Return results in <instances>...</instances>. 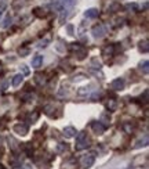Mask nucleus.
I'll return each instance as SVG.
<instances>
[{
  "mask_svg": "<svg viewBox=\"0 0 149 169\" xmlns=\"http://www.w3.org/2000/svg\"><path fill=\"white\" fill-rule=\"evenodd\" d=\"M76 150L78 151H80V150H84L88 147V139H87V134L84 133V132H80V133H78V136H76Z\"/></svg>",
  "mask_w": 149,
  "mask_h": 169,
  "instance_id": "f257e3e1",
  "label": "nucleus"
},
{
  "mask_svg": "<svg viewBox=\"0 0 149 169\" xmlns=\"http://www.w3.org/2000/svg\"><path fill=\"white\" fill-rule=\"evenodd\" d=\"M81 166L84 169H88V168H91V166L94 165V162H95V157H94V154H86V155H83V158H81Z\"/></svg>",
  "mask_w": 149,
  "mask_h": 169,
  "instance_id": "f03ea898",
  "label": "nucleus"
},
{
  "mask_svg": "<svg viewBox=\"0 0 149 169\" xmlns=\"http://www.w3.org/2000/svg\"><path fill=\"white\" fill-rule=\"evenodd\" d=\"M91 33H93V36H94L95 39H101V38H104V36H105L106 31H105L104 25H101V24H98V25H95L94 28H93Z\"/></svg>",
  "mask_w": 149,
  "mask_h": 169,
  "instance_id": "7ed1b4c3",
  "label": "nucleus"
},
{
  "mask_svg": "<svg viewBox=\"0 0 149 169\" xmlns=\"http://www.w3.org/2000/svg\"><path fill=\"white\" fill-rule=\"evenodd\" d=\"M91 129H93V132H94L95 134H102L105 132V125H102L101 122H98V121H95V122H93L91 124Z\"/></svg>",
  "mask_w": 149,
  "mask_h": 169,
  "instance_id": "20e7f679",
  "label": "nucleus"
},
{
  "mask_svg": "<svg viewBox=\"0 0 149 169\" xmlns=\"http://www.w3.org/2000/svg\"><path fill=\"white\" fill-rule=\"evenodd\" d=\"M124 79H122V78H117V79H115L112 83H110V88L113 89V90H116V91H120V90H123L124 89Z\"/></svg>",
  "mask_w": 149,
  "mask_h": 169,
  "instance_id": "39448f33",
  "label": "nucleus"
},
{
  "mask_svg": "<svg viewBox=\"0 0 149 169\" xmlns=\"http://www.w3.org/2000/svg\"><path fill=\"white\" fill-rule=\"evenodd\" d=\"M14 132L21 134V136H25L28 133V126L25 124H17V125H14Z\"/></svg>",
  "mask_w": 149,
  "mask_h": 169,
  "instance_id": "423d86ee",
  "label": "nucleus"
},
{
  "mask_svg": "<svg viewBox=\"0 0 149 169\" xmlns=\"http://www.w3.org/2000/svg\"><path fill=\"white\" fill-rule=\"evenodd\" d=\"M76 129H74L73 126H66L64 129V134H65V137H68V139H71V137H74L76 136Z\"/></svg>",
  "mask_w": 149,
  "mask_h": 169,
  "instance_id": "0eeeda50",
  "label": "nucleus"
},
{
  "mask_svg": "<svg viewBox=\"0 0 149 169\" xmlns=\"http://www.w3.org/2000/svg\"><path fill=\"white\" fill-rule=\"evenodd\" d=\"M42 64H43V55H35L32 58V67L33 68H40L42 67Z\"/></svg>",
  "mask_w": 149,
  "mask_h": 169,
  "instance_id": "6e6552de",
  "label": "nucleus"
},
{
  "mask_svg": "<svg viewBox=\"0 0 149 169\" xmlns=\"http://www.w3.org/2000/svg\"><path fill=\"white\" fill-rule=\"evenodd\" d=\"M24 82V75L22 74H17L13 78V82H11V85H13L14 88H18V86H21V83Z\"/></svg>",
  "mask_w": 149,
  "mask_h": 169,
  "instance_id": "1a4fd4ad",
  "label": "nucleus"
},
{
  "mask_svg": "<svg viewBox=\"0 0 149 169\" xmlns=\"http://www.w3.org/2000/svg\"><path fill=\"white\" fill-rule=\"evenodd\" d=\"M84 15H86V18H97L100 15V11L97 8H88V10H86Z\"/></svg>",
  "mask_w": 149,
  "mask_h": 169,
  "instance_id": "9d476101",
  "label": "nucleus"
},
{
  "mask_svg": "<svg viewBox=\"0 0 149 169\" xmlns=\"http://www.w3.org/2000/svg\"><path fill=\"white\" fill-rule=\"evenodd\" d=\"M58 3L59 6H61V8H71L72 6L74 4V0H58Z\"/></svg>",
  "mask_w": 149,
  "mask_h": 169,
  "instance_id": "9b49d317",
  "label": "nucleus"
},
{
  "mask_svg": "<svg viewBox=\"0 0 149 169\" xmlns=\"http://www.w3.org/2000/svg\"><path fill=\"white\" fill-rule=\"evenodd\" d=\"M138 50L141 53H148V50H149L148 40H141V42L138 43Z\"/></svg>",
  "mask_w": 149,
  "mask_h": 169,
  "instance_id": "f8f14e48",
  "label": "nucleus"
},
{
  "mask_svg": "<svg viewBox=\"0 0 149 169\" xmlns=\"http://www.w3.org/2000/svg\"><path fill=\"white\" fill-rule=\"evenodd\" d=\"M139 69L144 72V74H148L149 72V62L146 61H142V62H139Z\"/></svg>",
  "mask_w": 149,
  "mask_h": 169,
  "instance_id": "ddd939ff",
  "label": "nucleus"
},
{
  "mask_svg": "<svg viewBox=\"0 0 149 169\" xmlns=\"http://www.w3.org/2000/svg\"><path fill=\"white\" fill-rule=\"evenodd\" d=\"M91 90H93V89H91L90 86H88V88H80L78 90V96H87Z\"/></svg>",
  "mask_w": 149,
  "mask_h": 169,
  "instance_id": "4468645a",
  "label": "nucleus"
},
{
  "mask_svg": "<svg viewBox=\"0 0 149 169\" xmlns=\"http://www.w3.org/2000/svg\"><path fill=\"white\" fill-rule=\"evenodd\" d=\"M116 105H117L116 104V100H113V98H110V100L106 103V108L109 111H115V110H116Z\"/></svg>",
  "mask_w": 149,
  "mask_h": 169,
  "instance_id": "2eb2a0df",
  "label": "nucleus"
},
{
  "mask_svg": "<svg viewBox=\"0 0 149 169\" xmlns=\"http://www.w3.org/2000/svg\"><path fill=\"white\" fill-rule=\"evenodd\" d=\"M148 146V136L144 137V140H139L138 143L135 144V148H141V147H146Z\"/></svg>",
  "mask_w": 149,
  "mask_h": 169,
  "instance_id": "dca6fc26",
  "label": "nucleus"
},
{
  "mask_svg": "<svg viewBox=\"0 0 149 169\" xmlns=\"http://www.w3.org/2000/svg\"><path fill=\"white\" fill-rule=\"evenodd\" d=\"M11 21H13V18H11L10 15H8V17H6V20L3 21V24H2V26H3V28H8V26L11 25Z\"/></svg>",
  "mask_w": 149,
  "mask_h": 169,
  "instance_id": "f3484780",
  "label": "nucleus"
},
{
  "mask_svg": "<svg viewBox=\"0 0 149 169\" xmlns=\"http://www.w3.org/2000/svg\"><path fill=\"white\" fill-rule=\"evenodd\" d=\"M127 10H133V11H137L138 10V4L137 3H131V4H127L126 6Z\"/></svg>",
  "mask_w": 149,
  "mask_h": 169,
  "instance_id": "a211bd4d",
  "label": "nucleus"
},
{
  "mask_svg": "<svg viewBox=\"0 0 149 169\" xmlns=\"http://www.w3.org/2000/svg\"><path fill=\"white\" fill-rule=\"evenodd\" d=\"M66 31H68V33H69L71 36H73V35H74V32H73V25H72V24L66 25Z\"/></svg>",
  "mask_w": 149,
  "mask_h": 169,
  "instance_id": "6ab92c4d",
  "label": "nucleus"
},
{
  "mask_svg": "<svg viewBox=\"0 0 149 169\" xmlns=\"http://www.w3.org/2000/svg\"><path fill=\"white\" fill-rule=\"evenodd\" d=\"M21 69H22L24 75H29V69H28V67H26V65H22V67H21Z\"/></svg>",
  "mask_w": 149,
  "mask_h": 169,
  "instance_id": "aec40b11",
  "label": "nucleus"
},
{
  "mask_svg": "<svg viewBox=\"0 0 149 169\" xmlns=\"http://www.w3.org/2000/svg\"><path fill=\"white\" fill-rule=\"evenodd\" d=\"M4 10H6V4H4V3H0V17H2V14H3Z\"/></svg>",
  "mask_w": 149,
  "mask_h": 169,
  "instance_id": "412c9836",
  "label": "nucleus"
},
{
  "mask_svg": "<svg viewBox=\"0 0 149 169\" xmlns=\"http://www.w3.org/2000/svg\"><path fill=\"white\" fill-rule=\"evenodd\" d=\"M68 148V147L65 146L64 143H59V146H58V151H62V150H66Z\"/></svg>",
  "mask_w": 149,
  "mask_h": 169,
  "instance_id": "4be33fe9",
  "label": "nucleus"
},
{
  "mask_svg": "<svg viewBox=\"0 0 149 169\" xmlns=\"http://www.w3.org/2000/svg\"><path fill=\"white\" fill-rule=\"evenodd\" d=\"M28 53H29V50H26V49H25V50H20V54H21V55L28 54Z\"/></svg>",
  "mask_w": 149,
  "mask_h": 169,
  "instance_id": "5701e85b",
  "label": "nucleus"
},
{
  "mask_svg": "<svg viewBox=\"0 0 149 169\" xmlns=\"http://www.w3.org/2000/svg\"><path fill=\"white\" fill-rule=\"evenodd\" d=\"M18 169H32L29 165H24V166H21V168H18Z\"/></svg>",
  "mask_w": 149,
  "mask_h": 169,
  "instance_id": "b1692460",
  "label": "nucleus"
}]
</instances>
